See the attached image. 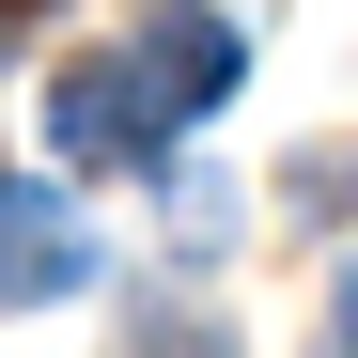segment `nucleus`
Wrapping results in <instances>:
<instances>
[{"label": "nucleus", "mask_w": 358, "mask_h": 358, "mask_svg": "<svg viewBox=\"0 0 358 358\" xmlns=\"http://www.w3.org/2000/svg\"><path fill=\"white\" fill-rule=\"evenodd\" d=\"M171 94L141 78V47H78L63 78H47V156H78V171H171Z\"/></svg>", "instance_id": "nucleus-1"}, {"label": "nucleus", "mask_w": 358, "mask_h": 358, "mask_svg": "<svg viewBox=\"0 0 358 358\" xmlns=\"http://www.w3.org/2000/svg\"><path fill=\"white\" fill-rule=\"evenodd\" d=\"M94 280V234L31 187V171H0V312H47V296Z\"/></svg>", "instance_id": "nucleus-2"}, {"label": "nucleus", "mask_w": 358, "mask_h": 358, "mask_svg": "<svg viewBox=\"0 0 358 358\" xmlns=\"http://www.w3.org/2000/svg\"><path fill=\"white\" fill-rule=\"evenodd\" d=\"M141 78L171 94V125H187V109H218V94H234V16H187V0H171V16L141 31Z\"/></svg>", "instance_id": "nucleus-3"}, {"label": "nucleus", "mask_w": 358, "mask_h": 358, "mask_svg": "<svg viewBox=\"0 0 358 358\" xmlns=\"http://www.w3.org/2000/svg\"><path fill=\"white\" fill-rule=\"evenodd\" d=\"M47 16H63V0H0V63H31V47H47Z\"/></svg>", "instance_id": "nucleus-4"}, {"label": "nucleus", "mask_w": 358, "mask_h": 358, "mask_svg": "<svg viewBox=\"0 0 358 358\" xmlns=\"http://www.w3.org/2000/svg\"><path fill=\"white\" fill-rule=\"evenodd\" d=\"M343 358H358V280H343Z\"/></svg>", "instance_id": "nucleus-5"}]
</instances>
